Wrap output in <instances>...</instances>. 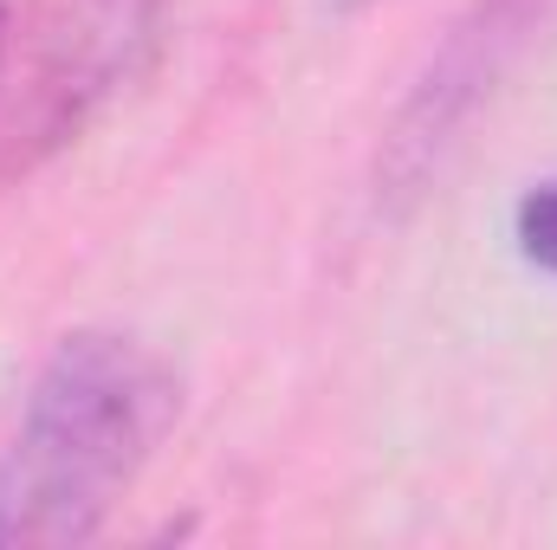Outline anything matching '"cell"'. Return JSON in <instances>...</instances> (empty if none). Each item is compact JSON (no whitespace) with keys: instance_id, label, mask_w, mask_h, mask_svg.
<instances>
[{"instance_id":"2","label":"cell","mask_w":557,"mask_h":550,"mask_svg":"<svg viewBox=\"0 0 557 550\" xmlns=\"http://www.w3.org/2000/svg\"><path fill=\"white\" fill-rule=\"evenodd\" d=\"M156 46H162V0H85L39 65V98L26 117L33 149L78 137L117 91H131V78L149 72Z\"/></svg>"},{"instance_id":"1","label":"cell","mask_w":557,"mask_h":550,"mask_svg":"<svg viewBox=\"0 0 557 550\" xmlns=\"http://www.w3.org/2000/svg\"><path fill=\"white\" fill-rule=\"evenodd\" d=\"M175 414L169 363L124 330H72L0 453V550L91 545Z\"/></svg>"},{"instance_id":"5","label":"cell","mask_w":557,"mask_h":550,"mask_svg":"<svg viewBox=\"0 0 557 550\" xmlns=\"http://www.w3.org/2000/svg\"><path fill=\"white\" fill-rule=\"evenodd\" d=\"M337 7H370V0H337Z\"/></svg>"},{"instance_id":"4","label":"cell","mask_w":557,"mask_h":550,"mask_svg":"<svg viewBox=\"0 0 557 550\" xmlns=\"http://www.w3.org/2000/svg\"><path fill=\"white\" fill-rule=\"evenodd\" d=\"M0 59H7V7H0Z\"/></svg>"},{"instance_id":"3","label":"cell","mask_w":557,"mask_h":550,"mask_svg":"<svg viewBox=\"0 0 557 550\" xmlns=\"http://www.w3.org/2000/svg\"><path fill=\"white\" fill-rule=\"evenodd\" d=\"M512 240H519V253H525L539 273L557 278V182H539V188L519 201V214H512Z\"/></svg>"}]
</instances>
